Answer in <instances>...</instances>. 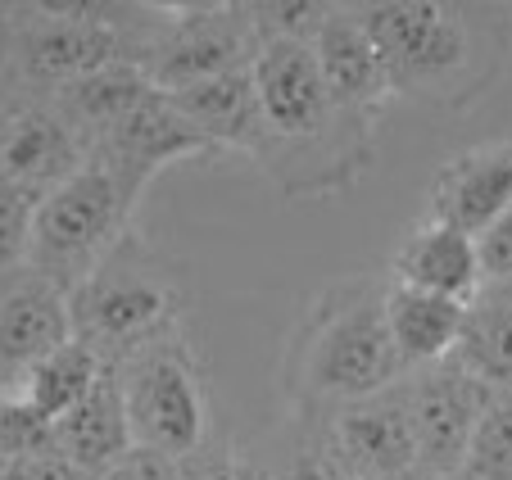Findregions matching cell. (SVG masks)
I'll return each instance as SVG.
<instances>
[{
    "label": "cell",
    "instance_id": "obj_20",
    "mask_svg": "<svg viewBox=\"0 0 512 480\" xmlns=\"http://www.w3.org/2000/svg\"><path fill=\"white\" fill-rule=\"evenodd\" d=\"M105 372L109 367L96 349H87L82 340H68L64 349H55L50 358H41V363L32 367L5 399H14V404H19L23 413L50 435V426H55L59 417L73 413V408L96 390V381Z\"/></svg>",
    "mask_w": 512,
    "mask_h": 480
},
{
    "label": "cell",
    "instance_id": "obj_7",
    "mask_svg": "<svg viewBox=\"0 0 512 480\" xmlns=\"http://www.w3.org/2000/svg\"><path fill=\"white\" fill-rule=\"evenodd\" d=\"M132 213L136 204L123 195V186L100 164H87L37 204L28 272L55 281L59 290H78L96 272V263L132 231Z\"/></svg>",
    "mask_w": 512,
    "mask_h": 480
},
{
    "label": "cell",
    "instance_id": "obj_8",
    "mask_svg": "<svg viewBox=\"0 0 512 480\" xmlns=\"http://www.w3.org/2000/svg\"><path fill=\"white\" fill-rule=\"evenodd\" d=\"M263 41L245 0H204V5H168L164 28L155 32L141 68L164 96L200 87L209 77L250 68Z\"/></svg>",
    "mask_w": 512,
    "mask_h": 480
},
{
    "label": "cell",
    "instance_id": "obj_24",
    "mask_svg": "<svg viewBox=\"0 0 512 480\" xmlns=\"http://www.w3.org/2000/svg\"><path fill=\"white\" fill-rule=\"evenodd\" d=\"M32 195L14 191L0 182V281L14 272H28V250H32V218H37Z\"/></svg>",
    "mask_w": 512,
    "mask_h": 480
},
{
    "label": "cell",
    "instance_id": "obj_13",
    "mask_svg": "<svg viewBox=\"0 0 512 480\" xmlns=\"http://www.w3.org/2000/svg\"><path fill=\"white\" fill-rule=\"evenodd\" d=\"M512 209V141H481L449 154L426 186V218L445 222L463 236H481L485 227Z\"/></svg>",
    "mask_w": 512,
    "mask_h": 480
},
{
    "label": "cell",
    "instance_id": "obj_30",
    "mask_svg": "<svg viewBox=\"0 0 512 480\" xmlns=\"http://www.w3.org/2000/svg\"><path fill=\"white\" fill-rule=\"evenodd\" d=\"M19 100H23V91L14 87V82H5V77H0V141H5V127H10V118H14V109H19Z\"/></svg>",
    "mask_w": 512,
    "mask_h": 480
},
{
    "label": "cell",
    "instance_id": "obj_19",
    "mask_svg": "<svg viewBox=\"0 0 512 480\" xmlns=\"http://www.w3.org/2000/svg\"><path fill=\"white\" fill-rule=\"evenodd\" d=\"M463 313H467V304H458V299L426 295V290L395 286V281H390L386 286V327L399 349L404 372H417V367L454 358L458 336H463Z\"/></svg>",
    "mask_w": 512,
    "mask_h": 480
},
{
    "label": "cell",
    "instance_id": "obj_12",
    "mask_svg": "<svg viewBox=\"0 0 512 480\" xmlns=\"http://www.w3.org/2000/svg\"><path fill=\"white\" fill-rule=\"evenodd\" d=\"M87 164V141L68 127V118L50 100L23 96L0 141V182L32 200H46L55 186L78 177Z\"/></svg>",
    "mask_w": 512,
    "mask_h": 480
},
{
    "label": "cell",
    "instance_id": "obj_2",
    "mask_svg": "<svg viewBox=\"0 0 512 480\" xmlns=\"http://www.w3.org/2000/svg\"><path fill=\"white\" fill-rule=\"evenodd\" d=\"M377 41L395 100L463 114L481 105L512 64V14L472 0H363L354 5Z\"/></svg>",
    "mask_w": 512,
    "mask_h": 480
},
{
    "label": "cell",
    "instance_id": "obj_11",
    "mask_svg": "<svg viewBox=\"0 0 512 480\" xmlns=\"http://www.w3.org/2000/svg\"><path fill=\"white\" fill-rule=\"evenodd\" d=\"M318 426L322 440L331 444L345 471L354 480H413L417 476V440H413V417H408V394L404 381L390 390L358 399L349 408H336Z\"/></svg>",
    "mask_w": 512,
    "mask_h": 480
},
{
    "label": "cell",
    "instance_id": "obj_32",
    "mask_svg": "<svg viewBox=\"0 0 512 480\" xmlns=\"http://www.w3.org/2000/svg\"><path fill=\"white\" fill-rule=\"evenodd\" d=\"M413 480H467V476L458 471V476H413Z\"/></svg>",
    "mask_w": 512,
    "mask_h": 480
},
{
    "label": "cell",
    "instance_id": "obj_16",
    "mask_svg": "<svg viewBox=\"0 0 512 480\" xmlns=\"http://www.w3.org/2000/svg\"><path fill=\"white\" fill-rule=\"evenodd\" d=\"M390 281L467 304V299L481 290L476 240L463 236V231H454V227H445V222L422 218L417 227L404 231L399 250L390 254Z\"/></svg>",
    "mask_w": 512,
    "mask_h": 480
},
{
    "label": "cell",
    "instance_id": "obj_21",
    "mask_svg": "<svg viewBox=\"0 0 512 480\" xmlns=\"http://www.w3.org/2000/svg\"><path fill=\"white\" fill-rule=\"evenodd\" d=\"M150 91H159V87L145 77L141 64H109L91 77L68 82L64 91H55V96H46V100L68 118V127L87 141V154H91V145H96L127 109L141 105Z\"/></svg>",
    "mask_w": 512,
    "mask_h": 480
},
{
    "label": "cell",
    "instance_id": "obj_17",
    "mask_svg": "<svg viewBox=\"0 0 512 480\" xmlns=\"http://www.w3.org/2000/svg\"><path fill=\"white\" fill-rule=\"evenodd\" d=\"M46 444L64 462H73L87 480H96L100 471H109L118 458H127L136 449L132 426H127V408H123V385H118L114 367L100 376L96 390L73 413L50 426Z\"/></svg>",
    "mask_w": 512,
    "mask_h": 480
},
{
    "label": "cell",
    "instance_id": "obj_1",
    "mask_svg": "<svg viewBox=\"0 0 512 480\" xmlns=\"http://www.w3.org/2000/svg\"><path fill=\"white\" fill-rule=\"evenodd\" d=\"M259 150L254 168L281 200H327L372 168L377 123L354 114L322 82L309 41H272L254 59Z\"/></svg>",
    "mask_w": 512,
    "mask_h": 480
},
{
    "label": "cell",
    "instance_id": "obj_23",
    "mask_svg": "<svg viewBox=\"0 0 512 480\" xmlns=\"http://www.w3.org/2000/svg\"><path fill=\"white\" fill-rule=\"evenodd\" d=\"M467 480H512V385H485V408L467 453Z\"/></svg>",
    "mask_w": 512,
    "mask_h": 480
},
{
    "label": "cell",
    "instance_id": "obj_9",
    "mask_svg": "<svg viewBox=\"0 0 512 480\" xmlns=\"http://www.w3.org/2000/svg\"><path fill=\"white\" fill-rule=\"evenodd\" d=\"M218 159L213 145L195 132L173 105V96L150 91L136 109H127L96 145H91V164H100L132 204H141L145 186L155 182L173 164H204Z\"/></svg>",
    "mask_w": 512,
    "mask_h": 480
},
{
    "label": "cell",
    "instance_id": "obj_10",
    "mask_svg": "<svg viewBox=\"0 0 512 480\" xmlns=\"http://www.w3.org/2000/svg\"><path fill=\"white\" fill-rule=\"evenodd\" d=\"M404 394L417 440V476H458L472 453L485 385L458 358H445V363L408 372Z\"/></svg>",
    "mask_w": 512,
    "mask_h": 480
},
{
    "label": "cell",
    "instance_id": "obj_3",
    "mask_svg": "<svg viewBox=\"0 0 512 480\" xmlns=\"http://www.w3.org/2000/svg\"><path fill=\"white\" fill-rule=\"evenodd\" d=\"M386 286V277L358 272L327 281L304 304L277 367L290 422H322L408 376L386 327Z\"/></svg>",
    "mask_w": 512,
    "mask_h": 480
},
{
    "label": "cell",
    "instance_id": "obj_22",
    "mask_svg": "<svg viewBox=\"0 0 512 480\" xmlns=\"http://www.w3.org/2000/svg\"><path fill=\"white\" fill-rule=\"evenodd\" d=\"M454 358L481 385H512V290L481 286L467 299Z\"/></svg>",
    "mask_w": 512,
    "mask_h": 480
},
{
    "label": "cell",
    "instance_id": "obj_34",
    "mask_svg": "<svg viewBox=\"0 0 512 480\" xmlns=\"http://www.w3.org/2000/svg\"><path fill=\"white\" fill-rule=\"evenodd\" d=\"M508 141H512V136H508Z\"/></svg>",
    "mask_w": 512,
    "mask_h": 480
},
{
    "label": "cell",
    "instance_id": "obj_18",
    "mask_svg": "<svg viewBox=\"0 0 512 480\" xmlns=\"http://www.w3.org/2000/svg\"><path fill=\"white\" fill-rule=\"evenodd\" d=\"M173 105L182 109V118L213 145V154H245L254 164L259 150V91H254V64L236 68V73L209 77L200 87L173 91Z\"/></svg>",
    "mask_w": 512,
    "mask_h": 480
},
{
    "label": "cell",
    "instance_id": "obj_26",
    "mask_svg": "<svg viewBox=\"0 0 512 480\" xmlns=\"http://www.w3.org/2000/svg\"><path fill=\"white\" fill-rule=\"evenodd\" d=\"M476 259H481V286L512 290V209L476 236Z\"/></svg>",
    "mask_w": 512,
    "mask_h": 480
},
{
    "label": "cell",
    "instance_id": "obj_6",
    "mask_svg": "<svg viewBox=\"0 0 512 480\" xmlns=\"http://www.w3.org/2000/svg\"><path fill=\"white\" fill-rule=\"evenodd\" d=\"M114 376L123 385V408L136 449L195 462L218 444L213 440L209 367H204L195 340L186 336V327L123 358Z\"/></svg>",
    "mask_w": 512,
    "mask_h": 480
},
{
    "label": "cell",
    "instance_id": "obj_29",
    "mask_svg": "<svg viewBox=\"0 0 512 480\" xmlns=\"http://www.w3.org/2000/svg\"><path fill=\"white\" fill-rule=\"evenodd\" d=\"M191 471H195V480H268L241 449H232V444H213L209 453H200V458L191 462Z\"/></svg>",
    "mask_w": 512,
    "mask_h": 480
},
{
    "label": "cell",
    "instance_id": "obj_5",
    "mask_svg": "<svg viewBox=\"0 0 512 480\" xmlns=\"http://www.w3.org/2000/svg\"><path fill=\"white\" fill-rule=\"evenodd\" d=\"M186 304H191L186 268L150 245L136 227L96 263V272L78 290H68L73 340L96 349L105 367H118L145 345L182 331Z\"/></svg>",
    "mask_w": 512,
    "mask_h": 480
},
{
    "label": "cell",
    "instance_id": "obj_15",
    "mask_svg": "<svg viewBox=\"0 0 512 480\" xmlns=\"http://www.w3.org/2000/svg\"><path fill=\"white\" fill-rule=\"evenodd\" d=\"M309 46H313L318 73L331 87V96H336L340 105H349L354 114L381 123V114L395 105V87H390L381 50H377V41L368 37L363 19L354 14V5H331L327 23L318 28V37H313Z\"/></svg>",
    "mask_w": 512,
    "mask_h": 480
},
{
    "label": "cell",
    "instance_id": "obj_14",
    "mask_svg": "<svg viewBox=\"0 0 512 480\" xmlns=\"http://www.w3.org/2000/svg\"><path fill=\"white\" fill-rule=\"evenodd\" d=\"M73 340L68 290L37 272H14L0 281V394H10L41 358Z\"/></svg>",
    "mask_w": 512,
    "mask_h": 480
},
{
    "label": "cell",
    "instance_id": "obj_31",
    "mask_svg": "<svg viewBox=\"0 0 512 480\" xmlns=\"http://www.w3.org/2000/svg\"><path fill=\"white\" fill-rule=\"evenodd\" d=\"M0 64H5V5H0Z\"/></svg>",
    "mask_w": 512,
    "mask_h": 480
},
{
    "label": "cell",
    "instance_id": "obj_4",
    "mask_svg": "<svg viewBox=\"0 0 512 480\" xmlns=\"http://www.w3.org/2000/svg\"><path fill=\"white\" fill-rule=\"evenodd\" d=\"M168 5L136 0H28L5 5L0 77L23 96H55L109 64H141Z\"/></svg>",
    "mask_w": 512,
    "mask_h": 480
},
{
    "label": "cell",
    "instance_id": "obj_25",
    "mask_svg": "<svg viewBox=\"0 0 512 480\" xmlns=\"http://www.w3.org/2000/svg\"><path fill=\"white\" fill-rule=\"evenodd\" d=\"M272 480H354V476L331 453V444L322 440L318 426H300V444H295L290 462L281 467V476H272Z\"/></svg>",
    "mask_w": 512,
    "mask_h": 480
},
{
    "label": "cell",
    "instance_id": "obj_27",
    "mask_svg": "<svg viewBox=\"0 0 512 480\" xmlns=\"http://www.w3.org/2000/svg\"><path fill=\"white\" fill-rule=\"evenodd\" d=\"M96 480H195V471L191 462L164 458V453H150V449H132L109 471H100Z\"/></svg>",
    "mask_w": 512,
    "mask_h": 480
},
{
    "label": "cell",
    "instance_id": "obj_33",
    "mask_svg": "<svg viewBox=\"0 0 512 480\" xmlns=\"http://www.w3.org/2000/svg\"><path fill=\"white\" fill-rule=\"evenodd\" d=\"M0 467H5V458H0Z\"/></svg>",
    "mask_w": 512,
    "mask_h": 480
},
{
    "label": "cell",
    "instance_id": "obj_28",
    "mask_svg": "<svg viewBox=\"0 0 512 480\" xmlns=\"http://www.w3.org/2000/svg\"><path fill=\"white\" fill-rule=\"evenodd\" d=\"M0 480H87L73 462H64L50 444H37V449L19 453L0 467Z\"/></svg>",
    "mask_w": 512,
    "mask_h": 480
}]
</instances>
